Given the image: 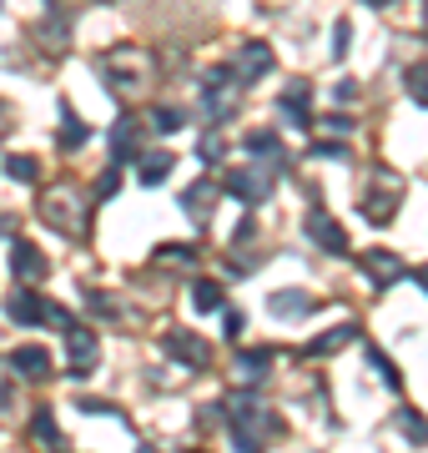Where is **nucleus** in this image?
Returning a JSON list of instances; mask_svg holds the SVG:
<instances>
[{
  "label": "nucleus",
  "instance_id": "dca6fc26",
  "mask_svg": "<svg viewBox=\"0 0 428 453\" xmlns=\"http://www.w3.org/2000/svg\"><path fill=\"white\" fill-rule=\"evenodd\" d=\"M308 96H313V91H308V81H293V86H287V96L278 101L282 116H287L293 127H308Z\"/></svg>",
  "mask_w": 428,
  "mask_h": 453
},
{
  "label": "nucleus",
  "instance_id": "39448f33",
  "mask_svg": "<svg viewBox=\"0 0 428 453\" xmlns=\"http://www.w3.org/2000/svg\"><path fill=\"white\" fill-rule=\"evenodd\" d=\"M237 91H242V81H237V71L232 65H212L207 76H202V116L207 121H227L232 106H237Z\"/></svg>",
  "mask_w": 428,
  "mask_h": 453
},
{
  "label": "nucleus",
  "instance_id": "5701e85b",
  "mask_svg": "<svg viewBox=\"0 0 428 453\" xmlns=\"http://www.w3.org/2000/svg\"><path fill=\"white\" fill-rule=\"evenodd\" d=\"M5 177L11 181H41V162H35V157H5Z\"/></svg>",
  "mask_w": 428,
  "mask_h": 453
},
{
  "label": "nucleus",
  "instance_id": "6ab92c4d",
  "mask_svg": "<svg viewBox=\"0 0 428 453\" xmlns=\"http://www.w3.org/2000/svg\"><path fill=\"white\" fill-rule=\"evenodd\" d=\"M248 151H252V157H263L272 172H282V142L272 136V131H252V136H248Z\"/></svg>",
  "mask_w": 428,
  "mask_h": 453
},
{
  "label": "nucleus",
  "instance_id": "9b49d317",
  "mask_svg": "<svg viewBox=\"0 0 428 453\" xmlns=\"http://www.w3.org/2000/svg\"><path fill=\"white\" fill-rule=\"evenodd\" d=\"M237 65H242L237 81H263L267 71H272V46H267V41H248L242 56H237Z\"/></svg>",
  "mask_w": 428,
  "mask_h": 453
},
{
  "label": "nucleus",
  "instance_id": "412c9836",
  "mask_svg": "<svg viewBox=\"0 0 428 453\" xmlns=\"http://www.w3.org/2000/svg\"><path fill=\"white\" fill-rule=\"evenodd\" d=\"M192 308L197 312H222V282H192Z\"/></svg>",
  "mask_w": 428,
  "mask_h": 453
},
{
  "label": "nucleus",
  "instance_id": "9d476101",
  "mask_svg": "<svg viewBox=\"0 0 428 453\" xmlns=\"http://www.w3.org/2000/svg\"><path fill=\"white\" fill-rule=\"evenodd\" d=\"M162 342H166V353L177 357V363H187V368H207V357H212L207 353V342L192 338V333H181V327H172Z\"/></svg>",
  "mask_w": 428,
  "mask_h": 453
},
{
  "label": "nucleus",
  "instance_id": "4468645a",
  "mask_svg": "<svg viewBox=\"0 0 428 453\" xmlns=\"http://www.w3.org/2000/svg\"><path fill=\"white\" fill-rule=\"evenodd\" d=\"M308 312H313V297H308L302 288L272 292V318H287V323H293V318H308Z\"/></svg>",
  "mask_w": 428,
  "mask_h": 453
},
{
  "label": "nucleus",
  "instance_id": "aec40b11",
  "mask_svg": "<svg viewBox=\"0 0 428 453\" xmlns=\"http://www.w3.org/2000/svg\"><path fill=\"white\" fill-rule=\"evenodd\" d=\"M212 202H217V187H212V181H197L192 192L181 196V207L192 211V217H212Z\"/></svg>",
  "mask_w": 428,
  "mask_h": 453
},
{
  "label": "nucleus",
  "instance_id": "a878e982",
  "mask_svg": "<svg viewBox=\"0 0 428 453\" xmlns=\"http://www.w3.org/2000/svg\"><path fill=\"white\" fill-rule=\"evenodd\" d=\"M86 136H91V127H86L81 116H71V111L61 116V146H66V151H76V146H81Z\"/></svg>",
  "mask_w": 428,
  "mask_h": 453
},
{
  "label": "nucleus",
  "instance_id": "473e14b6",
  "mask_svg": "<svg viewBox=\"0 0 428 453\" xmlns=\"http://www.w3.org/2000/svg\"><path fill=\"white\" fill-rule=\"evenodd\" d=\"M81 413H106V418H121L111 403H101V398H81Z\"/></svg>",
  "mask_w": 428,
  "mask_h": 453
},
{
  "label": "nucleus",
  "instance_id": "f03ea898",
  "mask_svg": "<svg viewBox=\"0 0 428 453\" xmlns=\"http://www.w3.org/2000/svg\"><path fill=\"white\" fill-rule=\"evenodd\" d=\"M5 312H11V323H20V327H61V333H66V327L76 323L61 303H50V297H41V292H31V288L11 292V297H5Z\"/></svg>",
  "mask_w": 428,
  "mask_h": 453
},
{
  "label": "nucleus",
  "instance_id": "423d86ee",
  "mask_svg": "<svg viewBox=\"0 0 428 453\" xmlns=\"http://www.w3.org/2000/svg\"><path fill=\"white\" fill-rule=\"evenodd\" d=\"M66 357H71V372H76V378L96 372L101 353H96V338H91V327H81V323H71V327H66Z\"/></svg>",
  "mask_w": 428,
  "mask_h": 453
},
{
  "label": "nucleus",
  "instance_id": "a211bd4d",
  "mask_svg": "<svg viewBox=\"0 0 428 453\" xmlns=\"http://www.w3.org/2000/svg\"><path fill=\"white\" fill-rule=\"evenodd\" d=\"M172 151H151V157H141V166H136V177H141V187H157V181L172 177Z\"/></svg>",
  "mask_w": 428,
  "mask_h": 453
},
{
  "label": "nucleus",
  "instance_id": "f704fd0d",
  "mask_svg": "<svg viewBox=\"0 0 428 453\" xmlns=\"http://www.w3.org/2000/svg\"><path fill=\"white\" fill-rule=\"evenodd\" d=\"M242 327H248V318L242 312H227V338H242Z\"/></svg>",
  "mask_w": 428,
  "mask_h": 453
},
{
  "label": "nucleus",
  "instance_id": "f3484780",
  "mask_svg": "<svg viewBox=\"0 0 428 453\" xmlns=\"http://www.w3.org/2000/svg\"><path fill=\"white\" fill-rule=\"evenodd\" d=\"M11 363H16L20 378H46V372H50V353H46V348H16Z\"/></svg>",
  "mask_w": 428,
  "mask_h": 453
},
{
  "label": "nucleus",
  "instance_id": "a19ab883",
  "mask_svg": "<svg viewBox=\"0 0 428 453\" xmlns=\"http://www.w3.org/2000/svg\"><path fill=\"white\" fill-rule=\"evenodd\" d=\"M136 453H151V449H136Z\"/></svg>",
  "mask_w": 428,
  "mask_h": 453
},
{
  "label": "nucleus",
  "instance_id": "bb28decb",
  "mask_svg": "<svg viewBox=\"0 0 428 453\" xmlns=\"http://www.w3.org/2000/svg\"><path fill=\"white\" fill-rule=\"evenodd\" d=\"M267 363H272V353H263V348H252V353H237V372H242V378H263Z\"/></svg>",
  "mask_w": 428,
  "mask_h": 453
},
{
  "label": "nucleus",
  "instance_id": "2eb2a0df",
  "mask_svg": "<svg viewBox=\"0 0 428 453\" xmlns=\"http://www.w3.org/2000/svg\"><path fill=\"white\" fill-rule=\"evenodd\" d=\"M353 338H358V327H353V323H343V327H332V333H323V338H313L308 348H302V353H308V357L343 353V342H353Z\"/></svg>",
  "mask_w": 428,
  "mask_h": 453
},
{
  "label": "nucleus",
  "instance_id": "b1692460",
  "mask_svg": "<svg viewBox=\"0 0 428 453\" xmlns=\"http://www.w3.org/2000/svg\"><path fill=\"white\" fill-rule=\"evenodd\" d=\"M403 86H409V96L418 101V106H428V61H413L409 76H403Z\"/></svg>",
  "mask_w": 428,
  "mask_h": 453
},
{
  "label": "nucleus",
  "instance_id": "f8f14e48",
  "mask_svg": "<svg viewBox=\"0 0 428 453\" xmlns=\"http://www.w3.org/2000/svg\"><path fill=\"white\" fill-rule=\"evenodd\" d=\"M308 237H313L323 252H332V257H343L348 252V232L332 217H323V211H313V222H308Z\"/></svg>",
  "mask_w": 428,
  "mask_h": 453
},
{
  "label": "nucleus",
  "instance_id": "20e7f679",
  "mask_svg": "<svg viewBox=\"0 0 428 453\" xmlns=\"http://www.w3.org/2000/svg\"><path fill=\"white\" fill-rule=\"evenodd\" d=\"M151 81V65H147V50H116V56H106V86H111L116 96H141Z\"/></svg>",
  "mask_w": 428,
  "mask_h": 453
},
{
  "label": "nucleus",
  "instance_id": "c85d7f7f",
  "mask_svg": "<svg viewBox=\"0 0 428 453\" xmlns=\"http://www.w3.org/2000/svg\"><path fill=\"white\" fill-rule=\"evenodd\" d=\"M181 121H187V116H181L177 106H162V111H151V127H157V131H177Z\"/></svg>",
  "mask_w": 428,
  "mask_h": 453
},
{
  "label": "nucleus",
  "instance_id": "f257e3e1",
  "mask_svg": "<svg viewBox=\"0 0 428 453\" xmlns=\"http://www.w3.org/2000/svg\"><path fill=\"white\" fill-rule=\"evenodd\" d=\"M278 413L267 408V398L257 388H242L232 393V443L237 453H263L272 438H278Z\"/></svg>",
  "mask_w": 428,
  "mask_h": 453
},
{
  "label": "nucleus",
  "instance_id": "4c0bfd02",
  "mask_svg": "<svg viewBox=\"0 0 428 453\" xmlns=\"http://www.w3.org/2000/svg\"><path fill=\"white\" fill-rule=\"evenodd\" d=\"M0 237H11V222H5V217H0Z\"/></svg>",
  "mask_w": 428,
  "mask_h": 453
},
{
  "label": "nucleus",
  "instance_id": "7ed1b4c3",
  "mask_svg": "<svg viewBox=\"0 0 428 453\" xmlns=\"http://www.w3.org/2000/svg\"><path fill=\"white\" fill-rule=\"evenodd\" d=\"M35 211H41V222L46 226H56V232H86V202H81V192L71 187V181H61V187H50L41 202H35Z\"/></svg>",
  "mask_w": 428,
  "mask_h": 453
},
{
  "label": "nucleus",
  "instance_id": "58836bf2",
  "mask_svg": "<svg viewBox=\"0 0 428 453\" xmlns=\"http://www.w3.org/2000/svg\"><path fill=\"white\" fill-rule=\"evenodd\" d=\"M0 131H5V101H0Z\"/></svg>",
  "mask_w": 428,
  "mask_h": 453
},
{
  "label": "nucleus",
  "instance_id": "6e6552de",
  "mask_svg": "<svg viewBox=\"0 0 428 453\" xmlns=\"http://www.w3.org/2000/svg\"><path fill=\"white\" fill-rule=\"evenodd\" d=\"M222 192L237 196V202H263V196L272 192V172H248V166L237 172V166H232L227 181H222Z\"/></svg>",
  "mask_w": 428,
  "mask_h": 453
},
{
  "label": "nucleus",
  "instance_id": "0eeeda50",
  "mask_svg": "<svg viewBox=\"0 0 428 453\" xmlns=\"http://www.w3.org/2000/svg\"><path fill=\"white\" fill-rule=\"evenodd\" d=\"M398 192H403V187H398L388 172H378V177H373V187L363 192V217H373V222H388V211L398 207Z\"/></svg>",
  "mask_w": 428,
  "mask_h": 453
},
{
  "label": "nucleus",
  "instance_id": "72a5a7b5",
  "mask_svg": "<svg viewBox=\"0 0 428 453\" xmlns=\"http://www.w3.org/2000/svg\"><path fill=\"white\" fill-rule=\"evenodd\" d=\"M197 151H202V162H222V142H217V136H207Z\"/></svg>",
  "mask_w": 428,
  "mask_h": 453
},
{
  "label": "nucleus",
  "instance_id": "c9c22d12",
  "mask_svg": "<svg viewBox=\"0 0 428 453\" xmlns=\"http://www.w3.org/2000/svg\"><path fill=\"white\" fill-rule=\"evenodd\" d=\"M332 96H338V101H353V96H358V81H338V91H332Z\"/></svg>",
  "mask_w": 428,
  "mask_h": 453
},
{
  "label": "nucleus",
  "instance_id": "4be33fe9",
  "mask_svg": "<svg viewBox=\"0 0 428 453\" xmlns=\"http://www.w3.org/2000/svg\"><path fill=\"white\" fill-rule=\"evenodd\" d=\"M398 428L409 443H428V418L424 413H413V408H398Z\"/></svg>",
  "mask_w": 428,
  "mask_h": 453
},
{
  "label": "nucleus",
  "instance_id": "ea45409f",
  "mask_svg": "<svg viewBox=\"0 0 428 453\" xmlns=\"http://www.w3.org/2000/svg\"><path fill=\"white\" fill-rule=\"evenodd\" d=\"M368 5H388V0H368Z\"/></svg>",
  "mask_w": 428,
  "mask_h": 453
},
{
  "label": "nucleus",
  "instance_id": "ddd939ff",
  "mask_svg": "<svg viewBox=\"0 0 428 453\" xmlns=\"http://www.w3.org/2000/svg\"><path fill=\"white\" fill-rule=\"evenodd\" d=\"M11 267H16V277H26V282H41V277L50 273L46 267V252H41V247L35 242H11Z\"/></svg>",
  "mask_w": 428,
  "mask_h": 453
},
{
  "label": "nucleus",
  "instance_id": "e433bc0d",
  "mask_svg": "<svg viewBox=\"0 0 428 453\" xmlns=\"http://www.w3.org/2000/svg\"><path fill=\"white\" fill-rule=\"evenodd\" d=\"M418 282H424V292H428V267H418Z\"/></svg>",
  "mask_w": 428,
  "mask_h": 453
},
{
  "label": "nucleus",
  "instance_id": "393cba45",
  "mask_svg": "<svg viewBox=\"0 0 428 453\" xmlns=\"http://www.w3.org/2000/svg\"><path fill=\"white\" fill-rule=\"evenodd\" d=\"M31 434L46 443V449H56L61 443V428H56V418H50V408H35V418H31Z\"/></svg>",
  "mask_w": 428,
  "mask_h": 453
},
{
  "label": "nucleus",
  "instance_id": "cd10ccee",
  "mask_svg": "<svg viewBox=\"0 0 428 453\" xmlns=\"http://www.w3.org/2000/svg\"><path fill=\"white\" fill-rule=\"evenodd\" d=\"M368 363H373V368H378L383 378H388V388H403V372H398L394 363H388V357L378 353V348H368Z\"/></svg>",
  "mask_w": 428,
  "mask_h": 453
},
{
  "label": "nucleus",
  "instance_id": "2f4dec72",
  "mask_svg": "<svg viewBox=\"0 0 428 453\" xmlns=\"http://www.w3.org/2000/svg\"><path fill=\"white\" fill-rule=\"evenodd\" d=\"M116 187H121V166H111V172H101V181H96V196H111Z\"/></svg>",
  "mask_w": 428,
  "mask_h": 453
},
{
  "label": "nucleus",
  "instance_id": "c756f323",
  "mask_svg": "<svg viewBox=\"0 0 428 453\" xmlns=\"http://www.w3.org/2000/svg\"><path fill=\"white\" fill-rule=\"evenodd\" d=\"M348 56V20H338L332 26V61H343Z\"/></svg>",
  "mask_w": 428,
  "mask_h": 453
},
{
  "label": "nucleus",
  "instance_id": "7c9ffc66",
  "mask_svg": "<svg viewBox=\"0 0 428 453\" xmlns=\"http://www.w3.org/2000/svg\"><path fill=\"white\" fill-rule=\"evenodd\" d=\"M197 252L192 247H157V262H192Z\"/></svg>",
  "mask_w": 428,
  "mask_h": 453
},
{
  "label": "nucleus",
  "instance_id": "1a4fd4ad",
  "mask_svg": "<svg viewBox=\"0 0 428 453\" xmlns=\"http://www.w3.org/2000/svg\"><path fill=\"white\" fill-rule=\"evenodd\" d=\"M363 273H368V282L373 288H388V282H398L403 277V262H398V252H383V247H373V252H363Z\"/></svg>",
  "mask_w": 428,
  "mask_h": 453
}]
</instances>
